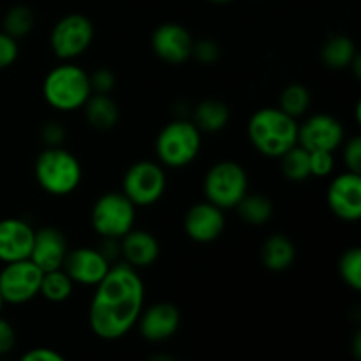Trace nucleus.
Wrapping results in <instances>:
<instances>
[{"instance_id":"nucleus-1","label":"nucleus","mask_w":361,"mask_h":361,"mask_svg":"<svg viewBox=\"0 0 361 361\" xmlns=\"http://www.w3.org/2000/svg\"><path fill=\"white\" fill-rule=\"evenodd\" d=\"M143 307L145 284L140 270L118 261L95 286L88 307L90 330L102 341H118L136 326Z\"/></svg>"},{"instance_id":"nucleus-2","label":"nucleus","mask_w":361,"mask_h":361,"mask_svg":"<svg viewBox=\"0 0 361 361\" xmlns=\"http://www.w3.org/2000/svg\"><path fill=\"white\" fill-rule=\"evenodd\" d=\"M247 136L263 157L279 159L298 145V120L286 115L281 108L267 106L252 113Z\"/></svg>"},{"instance_id":"nucleus-3","label":"nucleus","mask_w":361,"mask_h":361,"mask_svg":"<svg viewBox=\"0 0 361 361\" xmlns=\"http://www.w3.org/2000/svg\"><path fill=\"white\" fill-rule=\"evenodd\" d=\"M90 95V76L74 62H60L42 81V97L46 104L60 113L78 111Z\"/></svg>"},{"instance_id":"nucleus-4","label":"nucleus","mask_w":361,"mask_h":361,"mask_svg":"<svg viewBox=\"0 0 361 361\" xmlns=\"http://www.w3.org/2000/svg\"><path fill=\"white\" fill-rule=\"evenodd\" d=\"M34 176L46 194L63 197L81 185L83 168L80 159L67 148H44L35 159Z\"/></svg>"},{"instance_id":"nucleus-5","label":"nucleus","mask_w":361,"mask_h":361,"mask_svg":"<svg viewBox=\"0 0 361 361\" xmlns=\"http://www.w3.org/2000/svg\"><path fill=\"white\" fill-rule=\"evenodd\" d=\"M203 133L190 118H175L166 123L155 137L157 162L169 169H183L197 159Z\"/></svg>"},{"instance_id":"nucleus-6","label":"nucleus","mask_w":361,"mask_h":361,"mask_svg":"<svg viewBox=\"0 0 361 361\" xmlns=\"http://www.w3.org/2000/svg\"><path fill=\"white\" fill-rule=\"evenodd\" d=\"M249 192V175L236 161H219L210 166L203 178V194L208 203L221 210H233Z\"/></svg>"},{"instance_id":"nucleus-7","label":"nucleus","mask_w":361,"mask_h":361,"mask_svg":"<svg viewBox=\"0 0 361 361\" xmlns=\"http://www.w3.org/2000/svg\"><path fill=\"white\" fill-rule=\"evenodd\" d=\"M136 222V207L122 190H109L95 200L90 212V224L101 238L120 240Z\"/></svg>"},{"instance_id":"nucleus-8","label":"nucleus","mask_w":361,"mask_h":361,"mask_svg":"<svg viewBox=\"0 0 361 361\" xmlns=\"http://www.w3.org/2000/svg\"><path fill=\"white\" fill-rule=\"evenodd\" d=\"M95 28L90 18L71 13L60 18L49 34V48L60 62H74L92 46Z\"/></svg>"},{"instance_id":"nucleus-9","label":"nucleus","mask_w":361,"mask_h":361,"mask_svg":"<svg viewBox=\"0 0 361 361\" xmlns=\"http://www.w3.org/2000/svg\"><path fill=\"white\" fill-rule=\"evenodd\" d=\"M168 175L166 168L157 161L134 162L129 166L122 180V192L130 200L134 207H152L166 192Z\"/></svg>"},{"instance_id":"nucleus-10","label":"nucleus","mask_w":361,"mask_h":361,"mask_svg":"<svg viewBox=\"0 0 361 361\" xmlns=\"http://www.w3.org/2000/svg\"><path fill=\"white\" fill-rule=\"evenodd\" d=\"M42 270L30 259L6 263L0 270V296L9 305H25L39 296Z\"/></svg>"},{"instance_id":"nucleus-11","label":"nucleus","mask_w":361,"mask_h":361,"mask_svg":"<svg viewBox=\"0 0 361 361\" xmlns=\"http://www.w3.org/2000/svg\"><path fill=\"white\" fill-rule=\"evenodd\" d=\"M344 140V126L328 113H316L298 123V145L307 152H335L342 147Z\"/></svg>"},{"instance_id":"nucleus-12","label":"nucleus","mask_w":361,"mask_h":361,"mask_svg":"<svg viewBox=\"0 0 361 361\" xmlns=\"http://www.w3.org/2000/svg\"><path fill=\"white\" fill-rule=\"evenodd\" d=\"M326 203L337 219L358 222L361 219V173L344 171L335 176L328 185Z\"/></svg>"},{"instance_id":"nucleus-13","label":"nucleus","mask_w":361,"mask_h":361,"mask_svg":"<svg viewBox=\"0 0 361 361\" xmlns=\"http://www.w3.org/2000/svg\"><path fill=\"white\" fill-rule=\"evenodd\" d=\"M111 263L101 254L97 247H74L67 252L62 270L69 275L74 286L95 288L104 279Z\"/></svg>"},{"instance_id":"nucleus-14","label":"nucleus","mask_w":361,"mask_h":361,"mask_svg":"<svg viewBox=\"0 0 361 361\" xmlns=\"http://www.w3.org/2000/svg\"><path fill=\"white\" fill-rule=\"evenodd\" d=\"M194 39L183 25L168 21L159 25L152 34V49L155 56L169 66H182L192 55Z\"/></svg>"},{"instance_id":"nucleus-15","label":"nucleus","mask_w":361,"mask_h":361,"mask_svg":"<svg viewBox=\"0 0 361 361\" xmlns=\"http://www.w3.org/2000/svg\"><path fill=\"white\" fill-rule=\"evenodd\" d=\"M182 324L180 309L171 302H155L150 307L141 310L137 317V330L147 342H164L178 331Z\"/></svg>"},{"instance_id":"nucleus-16","label":"nucleus","mask_w":361,"mask_h":361,"mask_svg":"<svg viewBox=\"0 0 361 361\" xmlns=\"http://www.w3.org/2000/svg\"><path fill=\"white\" fill-rule=\"evenodd\" d=\"M226 229V214L207 200L194 203L183 217V231L192 242L212 243L222 236Z\"/></svg>"},{"instance_id":"nucleus-17","label":"nucleus","mask_w":361,"mask_h":361,"mask_svg":"<svg viewBox=\"0 0 361 361\" xmlns=\"http://www.w3.org/2000/svg\"><path fill=\"white\" fill-rule=\"evenodd\" d=\"M69 249V242L63 231L55 226H44L35 229L34 245L28 259L42 271L59 270L62 268Z\"/></svg>"},{"instance_id":"nucleus-18","label":"nucleus","mask_w":361,"mask_h":361,"mask_svg":"<svg viewBox=\"0 0 361 361\" xmlns=\"http://www.w3.org/2000/svg\"><path fill=\"white\" fill-rule=\"evenodd\" d=\"M35 229L20 217L0 221V263H14L30 257Z\"/></svg>"},{"instance_id":"nucleus-19","label":"nucleus","mask_w":361,"mask_h":361,"mask_svg":"<svg viewBox=\"0 0 361 361\" xmlns=\"http://www.w3.org/2000/svg\"><path fill=\"white\" fill-rule=\"evenodd\" d=\"M161 245L155 235L145 229H130L120 238V261L133 267L134 270H143L152 267L159 259Z\"/></svg>"},{"instance_id":"nucleus-20","label":"nucleus","mask_w":361,"mask_h":361,"mask_svg":"<svg viewBox=\"0 0 361 361\" xmlns=\"http://www.w3.org/2000/svg\"><path fill=\"white\" fill-rule=\"evenodd\" d=\"M261 263L270 271H286L296 259V247L284 233H274L263 242L259 250Z\"/></svg>"},{"instance_id":"nucleus-21","label":"nucleus","mask_w":361,"mask_h":361,"mask_svg":"<svg viewBox=\"0 0 361 361\" xmlns=\"http://www.w3.org/2000/svg\"><path fill=\"white\" fill-rule=\"evenodd\" d=\"M190 120L201 133L215 134L226 129L231 120V111H229L228 104L219 99H204L200 104L194 106Z\"/></svg>"},{"instance_id":"nucleus-22","label":"nucleus","mask_w":361,"mask_h":361,"mask_svg":"<svg viewBox=\"0 0 361 361\" xmlns=\"http://www.w3.org/2000/svg\"><path fill=\"white\" fill-rule=\"evenodd\" d=\"M85 120L95 130H109L118 123L120 108L109 94H92L85 106Z\"/></svg>"},{"instance_id":"nucleus-23","label":"nucleus","mask_w":361,"mask_h":361,"mask_svg":"<svg viewBox=\"0 0 361 361\" xmlns=\"http://www.w3.org/2000/svg\"><path fill=\"white\" fill-rule=\"evenodd\" d=\"M358 55L355 41L348 35H331L321 48V62L331 71L349 69L353 60Z\"/></svg>"},{"instance_id":"nucleus-24","label":"nucleus","mask_w":361,"mask_h":361,"mask_svg":"<svg viewBox=\"0 0 361 361\" xmlns=\"http://www.w3.org/2000/svg\"><path fill=\"white\" fill-rule=\"evenodd\" d=\"M238 217L249 226H264L274 217V203L263 194L247 192L243 200L236 204Z\"/></svg>"},{"instance_id":"nucleus-25","label":"nucleus","mask_w":361,"mask_h":361,"mask_svg":"<svg viewBox=\"0 0 361 361\" xmlns=\"http://www.w3.org/2000/svg\"><path fill=\"white\" fill-rule=\"evenodd\" d=\"M74 291V282L71 281L69 275L59 268V270L42 271L41 288L39 295L49 303H62L71 298Z\"/></svg>"},{"instance_id":"nucleus-26","label":"nucleus","mask_w":361,"mask_h":361,"mask_svg":"<svg viewBox=\"0 0 361 361\" xmlns=\"http://www.w3.org/2000/svg\"><path fill=\"white\" fill-rule=\"evenodd\" d=\"M34 11L28 6H23V4H16V6L9 7L2 18V32L13 37L14 41L27 37L34 30Z\"/></svg>"},{"instance_id":"nucleus-27","label":"nucleus","mask_w":361,"mask_h":361,"mask_svg":"<svg viewBox=\"0 0 361 361\" xmlns=\"http://www.w3.org/2000/svg\"><path fill=\"white\" fill-rule=\"evenodd\" d=\"M281 161V171L286 180L289 182H305L310 178V161H309V152L300 145H295L291 150L286 152Z\"/></svg>"},{"instance_id":"nucleus-28","label":"nucleus","mask_w":361,"mask_h":361,"mask_svg":"<svg viewBox=\"0 0 361 361\" xmlns=\"http://www.w3.org/2000/svg\"><path fill=\"white\" fill-rule=\"evenodd\" d=\"M279 108L286 113V115L293 116L298 120L300 116L305 115L310 108V92L305 85L291 83L281 92L279 97Z\"/></svg>"},{"instance_id":"nucleus-29","label":"nucleus","mask_w":361,"mask_h":361,"mask_svg":"<svg viewBox=\"0 0 361 361\" xmlns=\"http://www.w3.org/2000/svg\"><path fill=\"white\" fill-rule=\"evenodd\" d=\"M338 275L342 282L353 291L361 289V249L360 247H349L342 252L338 259Z\"/></svg>"},{"instance_id":"nucleus-30","label":"nucleus","mask_w":361,"mask_h":361,"mask_svg":"<svg viewBox=\"0 0 361 361\" xmlns=\"http://www.w3.org/2000/svg\"><path fill=\"white\" fill-rule=\"evenodd\" d=\"M190 59L203 63V66H212V63H215L221 59V46L214 39H200V41H194Z\"/></svg>"},{"instance_id":"nucleus-31","label":"nucleus","mask_w":361,"mask_h":361,"mask_svg":"<svg viewBox=\"0 0 361 361\" xmlns=\"http://www.w3.org/2000/svg\"><path fill=\"white\" fill-rule=\"evenodd\" d=\"M310 161V176H317V178H326L334 173L335 169V157L334 152L326 150H316L309 152Z\"/></svg>"},{"instance_id":"nucleus-32","label":"nucleus","mask_w":361,"mask_h":361,"mask_svg":"<svg viewBox=\"0 0 361 361\" xmlns=\"http://www.w3.org/2000/svg\"><path fill=\"white\" fill-rule=\"evenodd\" d=\"M67 137V129L62 126V122H46L41 127V141L44 145V148H55V147H63Z\"/></svg>"},{"instance_id":"nucleus-33","label":"nucleus","mask_w":361,"mask_h":361,"mask_svg":"<svg viewBox=\"0 0 361 361\" xmlns=\"http://www.w3.org/2000/svg\"><path fill=\"white\" fill-rule=\"evenodd\" d=\"M342 145V161L348 171L361 173V137L353 136Z\"/></svg>"},{"instance_id":"nucleus-34","label":"nucleus","mask_w":361,"mask_h":361,"mask_svg":"<svg viewBox=\"0 0 361 361\" xmlns=\"http://www.w3.org/2000/svg\"><path fill=\"white\" fill-rule=\"evenodd\" d=\"M88 76H90L92 94H111L116 85L115 74L108 67H99Z\"/></svg>"},{"instance_id":"nucleus-35","label":"nucleus","mask_w":361,"mask_h":361,"mask_svg":"<svg viewBox=\"0 0 361 361\" xmlns=\"http://www.w3.org/2000/svg\"><path fill=\"white\" fill-rule=\"evenodd\" d=\"M18 55H20L18 41L0 30V71H6L7 67L13 66L18 60Z\"/></svg>"},{"instance_id":"nucleus-36","label":"nucleus","mask_w":361,"mask_h":361,"mask_svg":"<svg viewBox=\"0 0 361 361\" xmlns=\"http://www.w3.org/2000/svg\"><path fill=\"white\" fill-rule=\"evenodd\" d=\"M16 345V331L7 319L0 316V358L9 355Z\"/></svg>"},{"instance_id":"nucleus-37","label":"nucleus","mask_w":361,"mask_h":361,"mask_svg":"<svg viewBox=\"0 0 361 361\" xmlns=\"http://www.w3.org/2000/svg\"><path fill=\"white\" fill-rule=\"evenodd\" d=\"M18 361H67L59 351L49 348H34L25 353Z\"/></svg>"},{"instance_id":"nucleus-38","label":"nucleus","mask_w":361,"mask_h":361,"mask_svg":"<svg viewBox=\"0 0 361 361\" xmlns=\"http://www.w3.org/2000/svg\"><path fill=\"white\" fill-rule=\"evenodd\" d=\"M97 249L101 250L102 256H104L111 264L118 263L120 261V240L101 238V243H99Z\"/></svg>"},{"instance_id":"nucleus-39","label":"nucleus","mask_w":361,"mask_h":361,"mask_svg":"<svg viewBox=\"0 0 361 361\" xmlns=\"http://www.w3.org/2000/svg\"><path fill=\"white\" fill-rule=\"evenodd\" d=\"M147 361H178V360L173 358L171 355H166V353H157V355L150 356Z\"/></svg>"},{"instance_id":"nucleus-40","label":"nucleus","mask_w":361,"mask_h":361,"mask_svg":"<svg viewBox=\"0 0 361 361\" xmlns=\"http://www.w3.org/2000/svg\"><path fill=\"white\" fill-rule=\"evenodd\" d=\"M361 335H360V331H358V334H356V337H355V342H353V348H355V349H353V351H355V358L356 360H360V355H361V353H360V345H361Z\"/></svg>"},{"instance_id":"nucleus-41","label":"nucleus","mask_w":361,"mask_h":361,"mask_svg":"<svg viewBox=\"0 0 361 361\" xmlns=\"http://www.w3.org/2000/svg\"><path fill=\"white\" fill-rule=\"evenodd\" d=\"M208 2H212V4H228V2H231V0H208Z\"/></svg>"},{"instance_id":"nucleus-42","label":"nucleus","mask_w":361,"mask_h":361,"mask_svg":"<svg viewBox=\"0 0 361 361\" xmlns=\"http://www.w3.org/2000/svg\"><path fill=\"white\" fill-rule=\"evenodd\" d=\"M2 307H4V300L2 296H0V314H2Z\"/></svg>"},{"instance_id":"nucleus-43","label":"nucleus","mask_w":361,"mask_h":361,"mask_svg":"<svg viewBox=\"0 0 361 361\" xmlns=\"http://www.w3.org/2000/svg\"><path fill=\"white\" fill-rule=\"evenodd\" d=\"M0 361H7V360H0Z\"/></svg>"}]
</instances>
